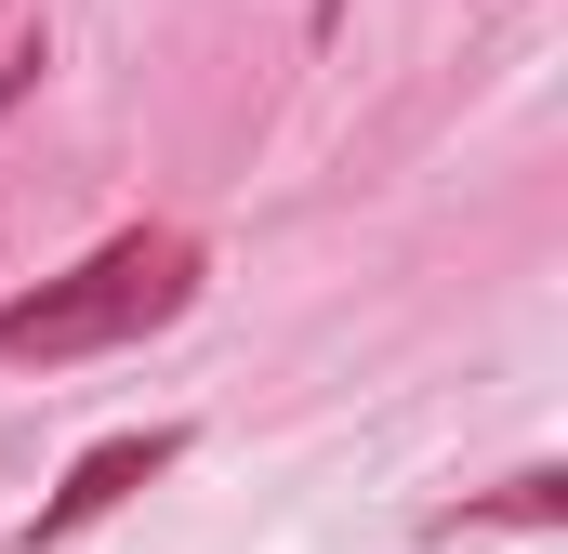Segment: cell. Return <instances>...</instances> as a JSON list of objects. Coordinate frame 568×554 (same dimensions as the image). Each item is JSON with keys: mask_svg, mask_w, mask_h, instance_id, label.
Returning a JSON list of instances; mask_svg holds the SVG:
<instances>
[{"mask_svg": "<svg viewBox=\"0 0 568 554\" xmlns=\"http://www.w3.org/2000/svg\"><path fill=\"white\" fill-rule=\"evenodd\" d=\"M199 277H212V252H199L185 225H120V238H93L67 277H27V290H0V370L120 357V343L172 330V317L199 304Z\"/></svg>", "mask_w": 568, "mask_h": 554, "instance_id": "cell-1", "label": "cell"}, {"mask_svg": "<svg viewBox=\"0 0 568 554\" xmlns=\"http://www.w3.org/2000/svg\"><path fill=\"white\" fill-rule=\"evenodd\" d=\"M185 462V422H120V435H93L53 489H40V515H27V554H67L80 529H106L120 502H133L145 475H172Z\"/></svg>", "mask_w": 568, "mask_h": 554, "instance_id": "cell-2", "label": "cell"}, {"mask_svg": "<svg viewBox=\"0 0 568 554\" xmlns=\"http://www.w3.org/2000/svg\"><path fill=\"white\" fill-rule=\"evenodd\" d=\"M489 529H568V475H556V462H529V475H503V489L436 502V515H424V542H489Z\"/></svg>", "mask_w": 568, "mask_h": 554, "instance_id": "cell-3", "label": "cell"}, {"mask_svg": "<svg viewBox=\"0 0 568 554\" xmlns=\"http://www.w3.org/2000/svg\"><path fill=\"white\" fill-rule=\"evenodd\" d=\"M40 66H53V53H40V27H0V120L40 93Z\"/></svg>", "mask_w": 568, "mask_h": 554, "instance_id": "cell-4", "label": "cell"}]
</instances>
